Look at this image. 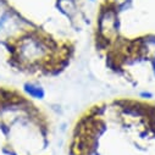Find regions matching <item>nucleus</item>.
<instances>
[{"label": "nucleus", "instance_id": "nucleus-1", "mask_svg": "<svg viewBox=\"0 0 155 155\" xmlns=\"http://www.w3.org/2000/svg\"><path fill=\"white\" fill-rule=\"evenodd\" d=\"M26 91L31 94V95H33V97H43V92L39 89V88H37V87H32V86H28L27 88H26Z\"/></svg>", "mask_w": 155, "mask_h": 155}]
</instances>
